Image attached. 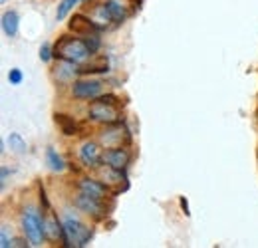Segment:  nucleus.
Returning <instances> with one entry per match:
<instances>
[{"label": "nucleus", "mask_w": 258, "mask_h": 248, "mask_svg": "<svg viewBox=\"0 0 258 248\" xmlns=\"http://www.w3.org/2000/svg\"><path fill=\"white\" fill-rule=\"evenodd\" d=\"M52 58H54V48L50 44H42V48H40V60L46 64L50 62Z\"/></svg>", "instance_id": "obj_21"}, {"label": "nucleus", "mask_w": 258, "mask_h": 248, "mask_svg": "<svg viewBox=\"0 0 258 248\" xmlns=\"http://www.w3.org/2000/svg\"><path fill=\"white\" fill-rule=\"evenodd\" d=\"M78 72H82V70H78V64L60 60L58 68H56V72H54V76H56V80H58V82L66 84V82H76L74 78H76V74H78Z\"/></svg>", "instance_id": "obj_14"}, {"label": "nucleus", "mask_w": 258, "mask_h": 248, "mask_svg": "<svg viewBox=\"0 0 258 248\" xmlns=\"http://www.w3.org/2000/svg\"><path fill=\"white\" fill-rule=\"evenodd\" d=\"M8 175H10L8 167H2V175H0V187H2V189L6 187V181H8Z\"/></svg>", "instance_id": "obj_23"}, {"label": "nucleus", "mask_w": 258, "mask_h": 248, "mask_svg": "<svg viewBox=\"0 0 258 248\" xmlns=\"http://www.w3.org/2000/svg\"><path fill=\"white\" fill-rule=\"evenodd\" d=\"M56 125L62 129L64 135H76L78 133V121L70 115H64V113H56Z\"/></svg>", "instance_id": "obj_17"}, {"label": "nucleus", "mask_w": 258, "mask_h": 248, "mask_svg": "<svg viewBox=\"0 0 258 248\" xmlns=\"http://www.w3.org/2000/svg\"><path fill=\"white\" fill-rule=\"evenodd\" d=\"M18 26H20V18L14 10H8L2 14V30L8 38H14L18 34Z\"/></svg>", "instance_id": "obj_15"}, {"label": "nucleus", "mask_w": 258, "mask_h": 248, "mask_svg": "<svg viewBox=\"0 0 258 248\" xmlns=\"http://www.w3.org/2000/svg\"><path fill=\"white\" fill-rule=\"evenodd\" d=\"M97 14L103 22L121 24L129 16V8L123 0H103L101 6H97Z\"/></svg>", "instance_id": "obj_6"}, {"label": "nucleus", "mask_w": 258, "mask_h": 248, "mask_svg": "<svg viewBox=\"0 0 258 248\" xmlns=\"http://www.w3.org/2000/svg\"><path fill=\"white\" fill-rule=\"evenodd\" d=\"M2 2H6V0H2Z\"/></svg>", "instance_id": "obj_24"}, {"label": "nucleus", "mask_w": 258, "mask_h": 248, "mask_svg": "<svg viewBox=\"0 0 258 248\" xmlns=\"http://www.w3.org/2000/svg\"><path fill=\"white\" fill-rule=\"evenodd\" d=\"M74 205H76L78 211H82V213H86L88 217H94V218H103L105 213H107L103 201H99L96 197H90V195H86V193H82V191L76 195Z\"/></svg>", "instance_id": "obj_8"}, {"label": "nucleus", "mask_w": 258, "mask_h": 248, "mask_svg": "<svg viewBox=\"0 0 258 248\" xmlns=\"http://www.w3.org/2000/svg\"><path fill=\"white\" fill-rule=\"evenodd\" d=\"M44 230H46V238L56 242L58 238L64 240V226H62V220H58L56 215H48L44 217Z\"/></svg>", "instance_id": "obj_13"}, {"label": "nucleus", "mask_w": 258, "mask_h": 248, "mask_svg": "<svg viewBox=\"0 0 258 248\" xmlns=\"http://www.w3.org/2000/svg\"><path fill=\"white\" fill-rule=\"evenodd\" d=\"M131 163V151L125 149V145H119V147H107L103 151V165H109L113 169H119V171H125Z\"/></svg>", "instance_id": "obj_10"}, {"label": "nucleus", "mask_w": 258, "mask_h": 248, "mask_svg": "<svg viewBox=\"0 0 258 248\" xmlns=\"http://www.w3.org/2000/svg\"><path fill=\"white\" fill-rule=\"evenodd\" d=\"M99 175H101V181L109 189L115 187V193L117 191H125L129 187L125 171H119V169H113V167L105 165V167H99Z\"/></svg>", "instance_id": "obj_11"}, {"label": "nucleus", "mask_w": 258, "mask_h": 248, "mask_svg": "<svg viewBox=\"0 0 258 248\" xmlns=\"http://www.w3.org/2000/svg\"><path fill=\"white\" fill-rule=\"evenodd\" d=\"M22 232L28 238L30 246H42L46 240V230H44V215L36 207H26L22 211Z\"/></svg>", "instance_id": "obj_4"}, {"label": "nucleus", "mask_w": 258, "mask_h": 248, "mask_svg": "<svg viewBox=\"0 0 258 248\" xmlns=\"http://www.w3.org/2000/svg\"><path fill=\"white\" fill-rule=\"evenodd\" d=\"M131 135H129L127 127L117 121V123H111V125H105V129L101 131L99 135V143L107 149V147H119V145H125L129 143Z\"/></svg>", "instance_id": "obj_7"}, {"label": "nucleus", "mask_w": 258, "mask_h": 248, "mask_svg": "<svg viewBox=\"0 0 258 248\" xmlns=\"http://www.w3.org/2000/svg\"><path fill=\"white\" fill-rule=\"evenodd\" d=\"M22 80H24V76H22V70H20V68H12V70L8 72V82H10V86H20Z\"/></svg>", "instance_id": "obj_20"}, {"label": "nucleus", "mask_w": 258, "mask_h": 248, "mask_svg": "<svg viewBox=\"0 0 258 248\" xmlns=\"http://www.w3.org/2000/svg\"><path fill=\"white\" fill-rule=\"evenodd\" d=\"M8 145H10V149H12L14 153H18V155H22V153L28 151V145H26V141L20 137V133H10V135H8Z\"/></svg>", "instance_id": "obj_18"}, {"label": "nucleus", "mask_w": 258, "mask_h": 248, "mask_svg": "<svg viewBox=\"0 0 258 248\" xmlns=\"http://www.w3.org/2000/svg\"><path fill=\"white\" fill-rule=\"evenodd\" d=\"M78 191H82V193H86V195H90V197H96V199H99V201L107 199L109 193H111V189L105 185L103 181L92 179V177H84V179H80V181H78Z\"/></svg>", "instance_id": "obj_12"}, {"label": "nucleus", "mask_w": 258, "mask_h": 248, "mask_svg": "<svg viewBox=\"0 0 258 248\" xmlns=\"http://www.w3.org/2000/svg\"><path fill=\"white\" fill-rule=\"evenodd\" d=\"M46 165H48V169L52 173H62L66 169V161L54 147H48L46 149Z\"/></svg>", "instance_id": "obj_16"}, {"label": "nucleus", "mask_w": 258, "mask_h": 248, "mask_svg": "<svg viewBox=\"0 0 258 248\" xmlns=\"http://www.w3.org/2000/svg\"><path fill=\"white\" fill-rule=\"evenodd\" d=\"M103 145H99L96 141H86V143H82V147H80V161H82V165L84 167H88V169H99V165L103 163V149H101Z\"/></svg>", "instance_id": "obj_9"}, {"label": "nucleus", "mask_w": 258, "mask_h": 248, "mask_svg": "<svg viewBox=\"0 0 258 248\" xmlns=\"http://www.w3.org/2000/svg\"><path fill=\"white\" fill-rule=\"evenodd\" d=\"M92 56L94 54L90 52L86 40L80 38V36H60L58 42H56V46H54V58L78 64V66L88 62Z\"/></svg>", "instance_id": "obj_1"}, {"label": "nucleus", "mask_w": 258, "mask_h": 248, "mask_svg": "<svg viewBox=\"0 0 258 248\" xmlns=\"http://www.w3.org/2000/svg\"><path fill=\"white\" fill-rule=\"evenodd\" d=\"M82 0H62L60 4H58V10H56V18L58 20H64L66 16L74 10V6H78Z\"/></svg>", "instance_id": "obj_19"}, {"label": "nucleus", "mask_w": 258, "mask_h": 248, "mask_svg": "<svg viewBox=\"0 0 258 248\" xmlns=\"http://www.w3.org/2000/svg\"><path fill=\"white\" fill-rule=\"evenodd\" d=\"M72 95L82 101H94L99 95H103V82L94 78H82L72 82Z\"/></svg>", "instance_id": "obj_5"}, {"label": "nucleus", "mask_w": 258, "mask_h": 248, "mask_svg": "<svg viewBox=\"0 0 258 248\" xmlns=\"http://www.w3.org/2000/svg\"><path fill=\"white\" fill-rule=\"evenodd\" d=\"M88 117L96 123L111 125L121 121V111L117 107V97L115 95H99L97 99L90 101L88 105Z\"/></svg>", "instance_id": "obj_2"}, {"label": "nucleus", "mask_w": 258, "mask_h": 248, "mask_svg": "<svg viewBox=\"0 0 258 248\" xmlns=\"http://www.w3.org/2000/svg\"><path fill=\"white\" fill-rule=\"evenodd\" d=\"M0 246H12V234H8V226H2V230H0Z\"/></svg>", "instance_id": "obj_22"}, {"label": "nucleus", "mask_w": 258, "mask_h": 248, "mask_svg": "<svg viewBox=\"0 0 258 248\" xmlns=\"http://www.w3.org/2000/svg\"><path fill=\"white\" fill-rule=\"evenodd\" d=\"M62 226H64V240H62V246L84 248L92 240V234H94L92 228H90L88 224H84L72 211H64Z\"/></svg>", "instance_id": "obj_3"}]
</instances>
